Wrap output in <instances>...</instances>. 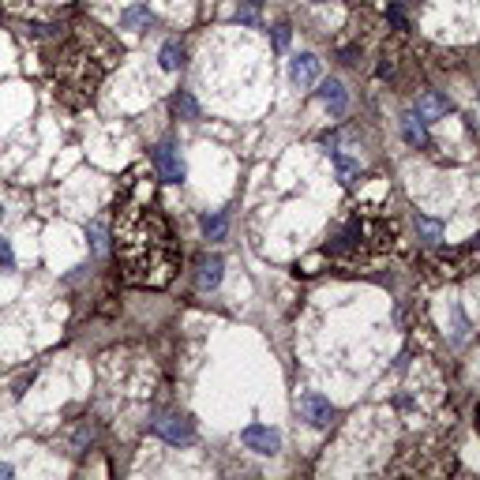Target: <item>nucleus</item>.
I'll return each instance as SVG.
<instances>
[{
    "mask_svg": "<svg viewBox=\"0 0 480 480\" xmlns=\"http://www.w3.org/2000/svg\"><path fill=\"white\" fill-rule=\"evenodd\" d=\"M117 252L132 285H165L177 271V244L169 221L154 203L128 207L117 221Z\"/></svg>",
    "mask_w": 480,
    "mask_h": 480,
    "instance_id": "obj_1",
    "label": "nucleus"
},
{
    "mask_svg": "<svg viewBox=\"0 0 480 480\" xmlns=\"http://www.w3.org/2000/svg\"><path fill=\"white\" fill-rule=\"evenodd\" d=\"M439 266H443V274H469V271H480V237H473L469 244L454 248L450 255H439Z\"/></svg>",
    "mask_w": 480,
    "mask_h": 480,
    "instance_id": "obj_2",
    "label": "nucleus"
},
{
    "mask_svg": "<svg viewBox=\"0 0 480 480\" xmlns=\"http://www.w3.org/2000/svg\"><path fill=\"white\" fill-rule=\"evenodd\" d=\"M240 443H244L248 450H255V454H278L282 450L278 428H266V424H248V428L240 431Z\"/></svg>",
    "mask_w": 480,
    "mask_h": 480,
    "instance_id": "obj_3",
    "label": "nucleus"
},
{
    "mask_svg": "<svg viewBox=\"0 0 480 480\" xmlns=\"http://www.w3.org/2000/svg\"><path fill=\"white\" fill-rule=\"evenodd\" d=\"M154 169H158V177L165 184H180L184 180V162H180V154L173 151V143H162L158 151H154Z\"/></svg>",
    "mask_w": 480,
    "mask_h": 480,
    "instance_id": "obj_4",
    "label": "nucleus"
},
{
    "mask_svg": "<svg viewBox=\"0 0 480 480\" xmlns=\"http://www.w3.org/2000/svg\"><path fill=\"white\" fill-rule=\"evenodd\" d=\"M154 431H158L162 439L177 443V447H188V443L196 439V428H191L188 417H158L154 420Z\"/></svg>",
    "mask_w": 480,
    "mask_h": 480,
    "instance_id": "obj_5",
    "label": "nucleus"
},
{
    "mask_svg": "<svg viewBox=\"0 0 480 480\" xmlns=\"http://www.w3.org/2000/svg\"><path fill=\"white\" fill-rule=\"evenodd\" d=\"M300 413H304V420L316 424V428H327V424L334 420V405L323 398V394H316V391L300 394Z\"/></svg>",
    "mask_w": 480,
    "mask_h": 480,
    "instance_id": "obj_6",
    "label": "nucleus"
},
{
    "mask_svg": "<svg viewBox=\"0 0 480 480\" xmlns=\"http://www.w3.org/2000/svg\"><path fill=\"white\" fill-rule=\"evenodd\" d=\"M289 79H293V87H311V83L319 79V57L316 53H297V57L289 60Z\"/></svg>",
    "mask_w": 480,
    "mask_h": 480,
    "instance_id": "obj_7",
    "label": "nucleus"
},
{
    "mask_svg": "<svg viewBox=\"0 0 480 480\" xmlns=\"http://www.w3.org/2000/svg\"><path fill=\"white\" fill-rule=\"evenodd\" d=\"M319 101H323V105H327L334 117H341V113H345V109H349L345 83H341V79H334V76H330V79H323V83H319Z\"/></svg>",
    "mask_w": 480,
    "mask_h": 480,
    "instance_id": "obj_8",
    "label": "nucleus"
},
{
    "mask_svg": "<svg viewBox=\"0 0 480 480\" xmlns=\"http://www.w3.org/2000/svg\"><path fill=\"white\" fill-rule=\"evenodd\" d=\"M413 113H417L424 124H428V120H439V117H447V113H450V101L443 98V94H420V98H417V109H413Z\"/></svg>",
    "mask_w": 480,
    "mask_h": 480,
    "instance_id": "obj_9",
    "label": "nucleus"
},
{
    "mask_svg": "<svg viewBox=\"0 0 480 480\" xmlns=\"http://www.w3.org/2000/svg\"><path fill=\"white\" fill-rule=\"evenodd\" d=\"M221 271H225V259H221V255H207V259L199 263V289H218Z\"/></svg>",
    "mask_w": 480,
    "mask_h": 480,
    "instance_id": "obj_10",
    "label": "nucleus"
},
{
    "mask_svg": "<svg viewBox=\"0 0 480 480\" xmlns=\"http://www.w3.org/2000/svg\"><path fill=\"white\" fill-rule=\"evenodd\" d=\"M402 135L409 146H428V124L417 117V113H405L402 117Z\"/></svg>",
    "mask_w": 480,
    "mask_h": 480,
    "instance_id": "obj_11",
    "label": "nucleus"
},
{
    "mask_svg": "<svg viewBox=\"0 0 480 480\" xmlns=\"http://www.w3.org/2000/svg\"><path fill=\"white\" fill-rule=\"evenodd\" d=\"M151 23H154V15L146 4H132L128 12H120V26H124V31H143V26H151Z\"/></svg>",
    "mask_w": 480,
    "mask_h": 480,
    "instance_id": "obj_12",
    "label": "nucleus"
},
{
    "mask_svg": "<svg viewBox=\"0 0 480 480\" xmlns=\"http://www.w3.org/2000/svg\"><path fill=\"white\" fill-rule=\"evenodd\" d=\"M158 60H162V68H165V71H177V68H180V60H184V49H180L177 42H165V45H162V53H158Z\"/></svg>",
    "mask_w": 480,
    "mask_h": 480,
    "instance_id": "obj_13",
    "label": "nucleus"
},
{
    "mask_svg": "<svg viewBox=\"0 0 480 480\" xmlns=\"http://www.w3.org/2000/svg\"><path fill=\"white\" fill-rule=\"evenodd\" d=\"M173 105H177V113H180L184 120H199V105H196V98H191L188 90H180V94L173 98Z\"/></svg>",
    "mask_w": 480,
    "mask_h": 480,
    "instance_id": "obj_14",
    "label": "nucleus"
},
{
    "mask_svg": "<svg viewBox=\"0 0 480 480\" xmlns=\"http://www.w3.org/2000/svg\"><path fill=\"white\" fill-rule=\"evenodd\" d=\"M225 225H229V221H225V214L203 218V237H207V240H221V237H225Z\"/></svg>",
    "mask_w": 480,
    "mask_h": 480,
    "instance_id": "obj_15",
    "label": "nucleus"
},
{
    "mask_svg": "<svg viewBox=\"0 0 480 480\" xmlns=\"http://www.w3.org/2000/svg\"><path fill=\"white\" fill-rule=\"evenodd\" d=\"M12 266H15V252H12V244L0 237V271H12Z\"/></svg>",
    "mask_w": 480,
    "mask_h": 480,
    "instance_id": "obj_16",
    "label": "nucleus"
},
{
    "mask_svg": "<svg viewBox=\"0 0 480 480\" xmlns=\"http://www.w3.org/2000/svg\"><path fill=\"white\" fill-rule=\"evenodd\" d=\"M420 233L428 237V240H439L443 237V225H439V221H431V218H420Z\"/></svg>",
    "mask_w": 480,
    "mask_h": 480,
    "instance_id": "obj_17",
    "label": "nucleus"
},
{
    "mask_svg": "<svg viewBox=\"0 0 480 480\" xmlns=\"http://www.w3.org/2000/svg\"><path fill=\"white\" fill-rule=\"evenodd\" d=\"M90 244H94L98 255L105 252V229H101V225H90Z\"/></svg>",
    "mask_w": 480,
    "mask_h": 480,
    "instance_id": "obj_18",
    "label": "nucleus"
},
{
    "mask_svg": "<svg viewBox=\"0 0 480 480\" xmlns=\"http://www.w3.org/2000/svg\"><path fill=\"white\" fill-rule=\"evenodd\" d=\"M285 45H289V26H274V49H285Z\"/></svg>",
    "mask_w": 480,
    "mask_h": 480,
    "instance_id": "obj_19",
    "label": "nucleus"
},
{
    "mask_svg": "<svg viewBox=\"0 0 480 480\" xmlns=\"http://www.w3.org/2000/svg\"><path fill=\"white\" fill-rule=\"evenodd\" d=\"M237 23H248V26H252V23H255V8H252V4L240 8V12H237Z\"/></svg>",
    "mask_w": 480,
    "mask_h": 480,
    "instance_id": "obj_20",
    "label": "nucleus"
},
{
    "mask_svg": "<svg viewBox=\"0 0 480 480\" xmlns=\"http://www.w3.org/2000/svg\"><path fill=\"white\" fill-rule=\"evenodd\" d=\"M338 169H341V177H353V162H349V158H341V154H338Z\"/></svg>",
    "mask_w": 480,
    "mask_h": 480,
    "instance_id": "obj_21",
    "label": "nucleus"
},
{
    "mask_svg": "<svg viewBox=\"0 0 480 480\" xmlns=\"http://www.w3.org/2000/svg\"><path fill=\"white\" fill-rule=\"evenodd\" d=\"M12 477V465H4V461H0V480H8Z\"/></svg>",
    "mask_w": 480,
    "mask_h": 480,
    "instance_id": "obj_22",
    "label": "nucleus"
},
{
    "mask_svg": "<svg viewBox=\"0 0 480 480\" xmlns=\"http://www.w3.org/2000/svg\"><path fill=\"white\" fill-rule=\"evenodd\" d=\"M311 4H330V0H311Z\"/></svg>",
    "mask_w": 480,
    "mask_h": 480,
    "instance_id": "obj_23",
    "label": "nucleus"
},
{
    "mask_svg": "<svg viewBox=\"0 0 480 480\" xmlns=\"http://www.w3.org/2000/svg\"><path fill=\"white\" fill-rule=\"evenodd\" d=\"M477 424H480V405H477Z\"/></svg>",
    "mask_w": 480,
    "mask_h": 480,
    "instance_id": "obj_24",
    "label": "nucleus"
},
{
    "mask_svg": "<svg viewBox=\"0 0 480 480\" xmlns=\"http://www.w3.org/2000/svg\"><path fill=\"white\" fill-rule=\"evenodd\" d=\"M0 218H4V207H0Z\"/></svg>",
    "mask_w": 480,
    "mask_h": 480,
    "instance_id": "obj_25",
    "label": "nucleus"
}]
</instances>
